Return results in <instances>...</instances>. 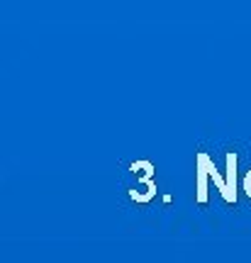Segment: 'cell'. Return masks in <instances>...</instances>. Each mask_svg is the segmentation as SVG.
<instances>
[{
    "mask_svg": "<svg viewBox=\"0 0 251 263\" xmlns=\"http://www.w3.org/2000/svg\"><path fill=\"white\" fill-rule=\"evenodd\" d=\"M244 193H246V197L251 200V168H249V173L244 176Z\"/></svg>",
    "mask_w": 251,
    "mask_h": 263,
    "instance_id": "2",
    "label": "cell"
},
{
    "mask_svg": "<svg viewBox=\"0 0 251 263\" xmlns=\"http://www.w3.org/2000/svg\"><path fill=\"white\" fill-rule=\"evenodd\" d=\"M237 166H239V154L229 151L227 154V176H222L214 168V161L205 154H195V200L200 205L207 202V180H214L217 190L222 193L227 205H237Z\"/></svg>",
    "mask_w": 251,
    "mask_h": 263,
    "instance_id": "1",
    "label": "cell"
}]
</instances>
